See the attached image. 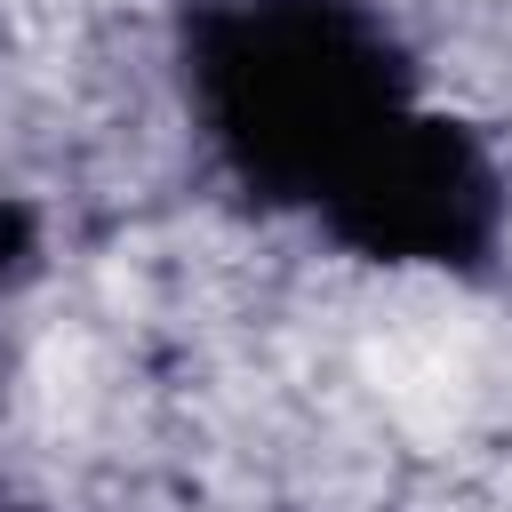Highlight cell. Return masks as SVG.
<instances>
[{"label":"cell","mask_w":512,"mask_h":512,"mask_svg":"<svg viewBox=\"0 0 512 512\" xmlns=\"http://www.w3.org/2000/svg\"><path fill=\"white\" fill-rule=\"evenodd\" d=\"M176 88L208 168L304 224L432 104L376 0H176Z\"/></svg>","instance_id":"obj_1"},{"label":"cell","mask_w":512,"mask_h":512,"mask_svg":"<svg viewBox=\"0 0 512 512\" xmlns=\"http://www.w3.org/2000/svg\"><path fill=\"white\" fill-rule=\"evenodd\" d=\"M512 224V176L488 144L448 104H416L392 144L312 216V232L360 264L392 272H448V280H488L504 256Z\"/></svg>","instance_id":"obj_2"}]
</instances>
